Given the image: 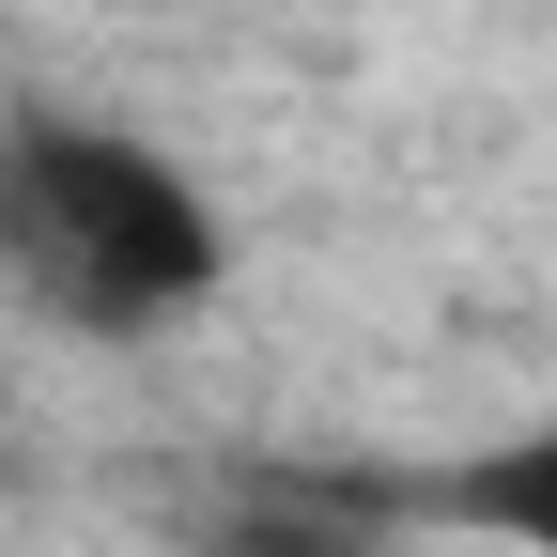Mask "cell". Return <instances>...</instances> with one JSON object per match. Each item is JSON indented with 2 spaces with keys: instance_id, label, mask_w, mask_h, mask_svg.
Masks as SVG:
<instances>
[{
  "instance_id": "6da1fadb",
  "label": "cell",
  "mask_w": 557,
  "mask_h": 557,
  "mask_svg": "<svg viewBox=\"0 0 557 557\" xmlns=\"http://www.w3.org/2000/svg\"><path fill=\"white\" fill-rule=\"evenodd\" d=\"M233 278V233L156 139L16 109L0 124V295H32L62 341H156Z\"/></svg>"
},
{
  "instance_id": "7a4b0ae2",
  "label": "cell",
  "mask_w": 557,
  "mask_h": 557,
  "mask_svg": "<svg viewBox=\"0 0 557 557\" xmlns=\"http://www.w3.org/2000/svg\"><path fill=\"white\" fill-rule=\"evenodd\" d=\"M372 527H480V542H527L557 557V418L542 434H496V449H449V465H403V480H341Z\"/></svg>"
},
{
  "instance_id": "3957f363",
  "label": "cell",
  "mask_w": 557,
  "mask_h": 557,
  "mask_svg": "<svg viewBox=\"0 0 557 557\" xmlns=\"http://www.w3.org/2000/svg\"><path fill=\"white\" fill-rule=\"evenodd\" d=\"M201 557H387V527L341 496V480H278V496H233L201 527Z\"/></svg>"
}]
</instances>
